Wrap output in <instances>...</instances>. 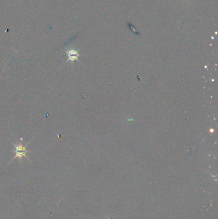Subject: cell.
<instances>
[{
  "label": "cell",
  "mask_w": 218,
  "mask_h": 219,
  "mask_svg": "<svg viewBox=\"0 0 218 219\" xmlns=\"http://www.w3.org/2000/svg\"><path fill=\"white\" fill-rule=\"evenodd\" d=\"M13 144L14 145V147H15V150L13 151V152L16 153V155H15V157H13V158L12 160V161L14 159H16V158H19L20 160H22V158L23 157H25L28 158V157H26V154L28 153H30V151L26 150L27 145L23 146L22 144V142H21L19 145H15L14 144Z\"/></svg>",
  "instance_id": "1"
},
{
  "label": "cell",
  "mask_w": 218,
  "mask_h": 219,
  "mask_svg": "<svg viewBox=\"0 0 218 219\" xmlns=\"http://www.w3.org/2000/svg\"><path fill=\"white\" fill-rule=\"evenodd\" d=\"M67 54L68 56V59L66 62L67 63L68 62L71 61L74 62V60H78V57L79 56V54L77 51H76L74 50H67Z\"/></svg>",
  "instance_id": "2"
}]
</instances>
